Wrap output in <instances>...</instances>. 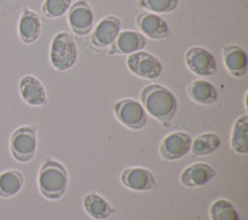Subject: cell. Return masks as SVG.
<instances>
[{
    "label": "cell",
    "instance_id": "obj_1",
    "mask_svg": "<svg viewBox=\"0 0 248 220\" xmlns=\"http://www.w3.org/2000/svg\"><path fill=\"white\" fill-rule=\"evenodd\" d=\"M140 103L149 116L161 123H169L178 112V99L171 90L163 85L152 84L141 90Z\"/></svg>",
    "mask_w": 248,
    "mask_h": 220
},
{
    "label": "cell",
    "instance_id": "obj_2",
    "mask_svg": "<svg viewBox=\"0 0 248 220\" xmlns=\"http://www.w3.org/2000/svg\"><path fill=\"white\" fill-rule=\"evenodd\" d=\"M37 186L41 195L47 201L61 199L68 186V172L66 167L55 159L45 161L37 175Z\"/></svg>",
    "mask_w": 248,
    "mask_h": 220
},
{
    "label": "cell",
    "instance_id": "obj_3",
    "mask_svg": "<svg viewBox=\"0 0 248 220\" xmlns=\"http://www.w3.org/2000/svg\"><path fill=\"white\" fill-rule=\"evenodd\" d=\"M78 57L76 40L70 33L60 31L52 37L50 45V64L54 70L65 72L74 68Z\"/></svg>",
    "mask_w": 248,
    "mask_h": 220
},
{
    "label": "cell",
    "instance_id": "obj_4",
    "mask_svg": "<svg viewBox=\"0 0 248 220\" xmlns=\"http://www.w3.org/2000/svg\"><path fill=\"white\" fill-rule=\"evenodd\" d=\"M37 150L36 132L30 126L16 128L10 138V152L15 161L28 163L34 158Z\"/></svg>",
    "mask_w": 248,
    "mask_h": 220
},
{
    "label": "cell",
    "instance_id": "obj_5",
    "mask_svg": "<svg viewBox=\"0 0 248 220\" xmlns=\"http://www.w3.org/2000/svg\"><path fill=\"white\" fill-rule=\"evenodd\" d=\"M114 115L124 127L139 131L148 123V113L143 104L134 99H124L114 103Z\"/></svg>",
    "mask_w": 248,
    "mask_h": 220
},
{
    "label": "cell",
    "instance_id": "obj_6",
    "mask_svg": "<svg viewBox=\"0 0 248 220\" xmlns=\"http://www.w3.org/2000/svg\"><path fill=\"white\" fill-rule=\"evenodd\" d=\"M127 68L140 79L156 80L163 73V64L155 55L147 51H138L127 57Z\"/></svg>",
    "mask_w": 248,
    "mask_h": 220
},
{
    "label": "cell",
    "instance_id": "obj_7",
    "mask_svg": "<svg viewBox=\"0 0 248 220\" xmlns=\"http://www.w3.org/2000/svg\"><path fill=\"white\" fill-rule=\"evenodd\" d=\"M185 64L199 77H211L217 71L216 59L207 49L192 46L185 52Z\"/></svg>",
    "mask_w": 248,
    "mask_h": 220
},
{
    "label": "cell",
    "instance_id": "obj_8",
    "mask_svg": "<svg viewBox=\"0 0 248 220\" xmlns=\"http://www.w3.org/2000/svg\"><path fill=\"white\" fill-rule=\"evenodd\" d=\"M192 138L185 132H172L164 137L159 147V154L164 161H179L191 150Z\"/></svg>",
    "mask_w": 248,
    "mask_h": 220
},
{
    "label": "cell",
    "instance_id": "obj_9",
    "mask_svg": "<svg viewBox=\"0 0 248 220\" xmlns=\"http://www.w3.org/2000/svg\"><path fill=\"white\" fill-rule=\"evenodd\" d=\"M68 26L78 36H86L92 31L94 14L90 4L85 0H78L70 6L67 12Z\"/></svg>",
    "mask_w": 248,
    "mask_h": 220
},
{
    "label": "cell",
    "instance_id": "obj_10",
    "mask_svg": "<svg viewBox=\"0 0 248 220\" xmlns=\"http://www.w3.org/2000/svg\"><path fill=\"white\" fill-rule=\"evenodd\" d=\"M121 183L132 192H152L156 186V178L147 168L132 167L122 172Z\"/></svg>",
    "mask_w": 248,
    "mask_h": 220
},
{
    "label": "cell",
    "instance_id": "obj_11",
    "mask_svg": "<svg viewBox=\"0 0 248 220\" xmlns=\"http://www.w3.org/2000/svg\"><path fill=\"white\" fill-rule=\"evenodd\" d=\"M122 31V21L114 15L105 17L92 31L91 43L98 49H105L112 45Z\"/></svg>",
    "mask_w": 248,
    "mask_h": 220
},
{
    "label": "cell",
    "instance_id": "obj_12",
    "mask_svg": "<svg viewBox=\"0 0 248 220\" xmlns=\"http://www.w3.org/2000/svg\"><path fill=\"white\" fill-rule=\"evenodd\" d=\"M137 28L145 37L153 40H164L170 36V26L160 15L154 13H141L137 17Z\"/></svg>",
    "mask_w": 248,
    "mask_h": 220
},
{
    "label": "cell",
    "instance_id": "obj_13",
    "mask_svg": "<svg viewBox=\"0 0 248 220\" xmlns=\"http://www.w3.org/2000/svg\"><path fill=\"white\" fill-rule=\"evenodd\" d=\"M147 37L139 31H121L116 41L110 45V55H132L138 51H143L147 46Z\"/></svg>",
    "mask_w": 248,
    "mask_h": 220
},
{
    "label": "cell",
    "instance_id": "obj_14",
    "mask_svg": "<svg viewBox=\"0 0 248 220\" xmlns=\"http://www.w3.org/2000/svg\"><path fill=\"white\" fill-rule=\"evenodd\" d=\"M20 96L29 106H44L47 102V93L44 84L32 75L21 77L19 82Z\"/></svg>",
    "mask_w": 248,
    "mask_h": 220
},
{
    "label": "cell",
    "instance_id": "obj_15",
    "mask_svg": "<svg viewBox=\"0 0 248 220\" xmlns=\"http://www.w3.org/2000/svg\"><path fill=\"white\" fill-rule=\"evenodd\" d=\"M216 175V170L209 163L198 162L191 166L186 167L180 174V182L184 186L196 188L206 186L212 181Z\"/></svg>",
    "mask_w": 248,
    "mask_h": 220
},
{
    "label": "cell",
    "instance_id": "obj_16",
    "mask_svg": "<svg viewBox=\"0 0 248 220\" xmlns=\"http://www.w3.org/2000/svg\"><path fill=\"white\" fill-rule=\"evenodd\" d=\"M225 68L233 77H243L248 71L247 52L238 45H226L222 50Z\"/></svg>",
    "mask_w": 248,
    "mask_h": 220
},
{
    "label": "cell",
    "instance_id": "obj_17",
    "mask_svg": "<svg viewBox=\"0 0 248 220\" xmlns=\"http://www.w3.org/2000/svg\"><path fill=\"white\" fill-rule=\"evenodd\" d=\"M17 33L20 40L26 45L36 43L41 33V20L37 13L31 9H24L17 24Z\"/></svg>",
    "mask_w": 248,
    "mask_h": 220
},
{
    "label": "cell",
    "instance_id": "obj_18",
    "mask_svg": "<svg viewBox=\"0 0 248 220\" xmlns=\"http://www.w3.org/2000/svg\"><path fill=\"white\" fill-rule=\"evenodd\" d=\"M83 209L93 220H107L116 212L109 202L97 192H90L83 197Z\"/></svg>",
    "mask_w": 248,
    "mask_h": 220
},
{
    "label": "cell",
    "instance_id": "obj_19",
    "mask_svg": "<svg viewBox=\"0 0 248 220\" xmlns=\"http://www.w3.org/2000/svg\"><path fill=\"white\" fill-rule=\"evenodd\" d=\"M187 93L192 101L202 106H211L216 103L220 96L216 86L202 79L192 81L187 87Z\"/></svg>",
    "mask_w": 248,
    "mask_h": 220
},
{
    "label": "cell",
    "instance_id": "obj_20",
    "mask_svg": "<svg viewBox=\"0 0 248 220\" xmlns=\"http://www.w3.org/2000/svg\"><path fill=\"white\" fill-rule=\"evenodd\" d=\"M25 184V177L20 170L9 169L0 173V198L16 197Z\"/></svg>",
    "mask_w": 248,
    "mask_h": 220
},
{
    "label": "cell",
    "instance_id": "obj_21",
    "mask_svg": "<svg viewBox=\"0 0 248 220\" xmlns=\"http://www.w3.org/2000/svg\"><path fill=\"white\" fill-rule=\"evenodd\" d=\"M221 137L215 132H205L191 141L190 152L196 157H203L217 152L221 147Z\"/></svg>",
    "mask_w": 248,
    "mask_h": 220
},
{
    "label": "cell",
    "instance_id": "obj_22",
    "mask_svg": "<svg viewBox=\"0 0 248 220\" xmlns=\"http://www.w3.org/2000/svg\"><path fill=\"white\" fill-rule=\"evenodd\" d=\"M231 148L237 154L248 153V116L238 117L234 121L231 133Z\"/></svg>",
    "mask_w": 248,
    "mask_h": 220
},
{
    "label": "cell",
    "instance_id": "obj_23",
    "mask_svg": "<svg viewBox=\"0 0 248 220\" xmlns=\"http://www.w3.org/2000/svg\"><path fill=\"white\" fill-rule=\"evenodd\" d=\"M210 220H241L236 206L225 198L216 199L211 203L209 210Z\"/></svg>",
    "mask_w": 248,
    "mask_h": 220
},
{
    "label": "cell",
    "instance_id": "obj_24",
    "mask_svg": "<svg viewBox=\"0 0 248 220\" xmlns=\"http://www.w3.org/2000/svg\"><path fill=\"white\" fill-rule=\"evenodd\" d=\"M140 8L154 14H170L179 6V0H139Z\"/></svg>",
    "mask_w": 248,
    "mask_h": 220
},
{
    "label": "cell",
    "instance_id": "obj_25",
    "mask_svg": "<svg viewBox=\"0 0 248 220\" xmlns=\"http://www.w3.org/2000/svg\"><path fill=\"white\" fill-rule=\"evenodd\" d=\"M71 5H72V0H45L41 12L47 19H57L65 15Z\"/></svg>",
    "mask_w": 248,
    "mask_h": 220
}]
</instances>
